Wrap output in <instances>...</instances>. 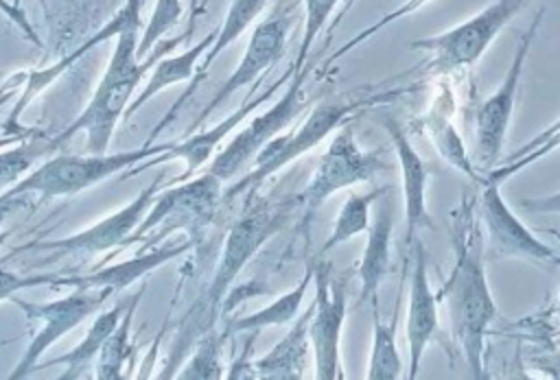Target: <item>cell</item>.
I'll return each instance as SVG.
<instances>
[{
	"label": "cell",
	"mask_w": 560,
	"mask_h": 380,
	"mask_svg": "<svg viewBox=\"0 0 560 380\" xmlns=\"http://www.w3.org/2000/svg\"><path fill=\"white\" fill-rule=\"evenodd\" d=\"M267 2H269V0H232V2H230L228 13H225V17H223V24L217 28V37H214L212 46L208 48V52H206L203 59L199 61L197 79H195V81L190 83V87L173 103V107L162 116V120L153 127V131H151L149 138L144 140L147 144H151L153 138L160 135V133L179 116L184 103L195 94V87H197L199 79L206 76V72H208V68L212 66V61H214L217 57H221V52H223L232 41H236V39L252 26V22L260 15V11L267 7Z\"/></svg>",
	"instance_id": "cell-21"
},
{
	"label": "cell",
	"mask_w": 560,
	"mask_h": 380,
	"mask_svg": "<svg viewBox=\"0 0 560 380\" xmlns=\"http://www.w3.org/2000/svg\"><path fill=\"white\" fill-rule=\"evenodd\" d=\"M221 183L223 181L208 170H203L195 179L171 183L166 190L155 194L149 212L127 236L122 247H131L138 242H144V247H153L175 229H184L192 242L201 240L203 231L214 221L217 210L223 201Z\"/></svg>",
	"instance_id": "cell-3"
},
{
	"label": "cell",
	"mask_w": 560,
	"mask_h": 380,
	"mask_svg": "<svg viewBox=\"0 0 560 380\" xmlns=\"http://www.w3.org/2000/svg\"><path fill=\"white\" fill-rule=\"evenodd\" d=\"M59 273H37V275H20L0 264V301H11L18 293L37 288V286H55Z\"/></svg>",
	"instance_id": "cell-35"
},
{
	"label": "cell",
	"mask_w": 560,
	"mask_h": 380,
	"mask_svg": "<svg viewBox=\"0 0 560 380\" xmlns=\"http://www.w3.org/2000/svg\"><path fill=\"white\" fill-rule=\"evenodd\" d=\"M254 194L256 192L249 194V201L245 203L243 212L232 223L223 240L221 260L210 280V286L206 290V299L199 312V317H203L199 323V332L212 325L217 317V308L221 306L223 297L228 295L238 273L254 258V253L282 227L287 218V203H273L269 199L254 197Z\"/></svg>",
	"instance_id": "cell-7"
},
{
	"label": "cell",
	"mask_w": 560,
	"mask_h": 380,
	"mask_svg": "<svg viewBox=\"0 0 560 380\" xmlns=\"http://www.w3.org/2000/svg\"><path fill=\"white\" fill-rule=\"evenodd\" d=\"M13 2H20V0H13ZM39 2H42V4H44V0H39Z\"/></svg>",
	"instance_id": "cell-48"
},
{
	"label": "cell",
	"mask_w": 560,
	"mask_h": 380,
	"mask_svg": "<svg viewBox=\"0 0 560 380\" xmlns=\"http://www.w3.org/2000/svg\"><path fill=\"white\" fill-rule=\"evenodd\" d=\"M291 76H293V72H291V68H289V70L284 72V76H280L269 90H265L262 94H258V96H254V98H252V94H249L247 100H245L238 109H234L230 116H225L223 120H219V122L212 124L210 129H201V131L188 135V138L182 140V142H173L168 151H164L162 155L153 157L151 162H140V164H136L133 168H129L127 175L142 173V170H147L149 166H155V164H164V162H173V159H184V164H186L184 173H182L175 181H171V183L190 179L199 168H203V166L210 162V157L214 155L217 146H219L252 111H256L260 105H265Z\"/></svg>",
	"instance_id": "cell-16"
},
{
	"label": "cell",
	"mask_w": 560,
	"mask_h": 380,
	"mask_svg": "<svg viewBox=\"0 0 560 380\" xmlns=\"http://www.w3.org/2000/svg\"><path fill=\"white\" fill-rule=\"evenodd\" d=\"M385 190L387 188H376V190H370V192H350L348 199L343 201L335 223H332V229H330L328 238L324 240V245L319 249V256H326L335 247L352 240L359 234H365L368 227H370L372 203L378 201V197L385 194Z\"/></svg>",
	"instance_id": "cell-30"
},
{
	"label": "cell",
	"mask_w": 560,
	"mask_h": 380,
	"mask_svg": "<svg viewBox=\"0 0 560 380\" xmlns=\"http://www.w3.org/2000/svg\"><path fill=\"white\" fill-rule=\"evenodd\" d=\"M387 100V94L383 96H372V98H361V100H350V103H319L311 109V114L293 129L287 133H278L271 138L260 153L254 159V168L228 186L223 190V201H232L238 194H252L258 190L262 181H267L271 175L315 149L319 142H324L332 131H337L341 124L350 120L354 111L361 107L374 105Z\"/></svg>",
	"instance_id": "cell-5"
},
{
	"label": "cell",
	"mask_w": 560,
	"mask_h": 380,
	"mask_svg": "<svg viewBox=\"0 0 560 380\" xmlns=\"http://www.w3.org/2000/svg\"><path fill=\"white\" fill-rule=\"evenodd\" d=\"M453 111H455V98H453V92L444 85L440 90V94L433 96L429 109L420 116V124H422L424 133L429 135V140L433 142L435 151L442 155V159L481 186L486 181V177L479 175V170L475 168L472 157L468 155V151L453 124Z\"/></svg>",
	"instance_id": "cell-22"
},
{
	"label": "cell",
	"mask_w": 560,
	"mask_h": 380,
	"mask_svg": "<svg viewBox=\"0 0 560 380\" xmlns=\"http://www.w3.org/2000/svg\"><path fill=\"white\" fill-rule=\"evenodd\" d=\"M313 317V301L302 314L291 321L289 332L258 360H254V376L262 380H300L304 378L306 356L311 349L308 323Z\"/></svg>",
	"instance_id": "cell-23"
},
{
	"label": "cell",
	"mask_w": 560,
	"mask_h": 380,
	"mask_svg": "<svg viewBox=\"0 0 560 380\" xmlns=\"http://www.w3.org/2000/svg\"><path fill=\"white\" fill-rule=\"evenodd\" d=\"M337 2L339 0H302V4H304V33H302L295 59L291 63L293 74H298L306 68L308 52H311L317 35L322 33V28L326 26L330 13L335 11Z\"/></svg>",
	"instance_id": "cell-33"
},
{
	"label": "cell",
	"mask_w": 560,
	"mask_h": 380,
	"mask_svg": "<svg viewBox=\"0 0 560 380\" xmlns=\"http://www.w3.org/2000/svg\"><path fill=\"white\" fill-rule=\"evenodd\" d=\"M20 92H22V85H13V87H9V90L0 96V109H2L11 98H15Z\"/></svg>",
	"instance_id": "cell-44"
},
{
	"label": "cell",
	"mask_w": 560,
	"mask_h": 380,
	"mask_svg": "<svg viewBox=\"0 0 560 380\" xmlns=\"http://www.w3.org/2000/svg\"><path fill=\"white\" fill-rule=\"evenodd\" d=\"M225 334L208 330L199 336L195 352L188 363L175 373L179 380H219L225 378V367L221 363V345Z\"/></svg>",
	"instance_id": "cell-32"
},
{
	"label": "cell",
	"mask_w": 560,
	"mask_h": 380,
	"mask_svg": "<svg viewBox=\"0 0 560 380\" xmlns=\"http://www.w3.org/2000/svg\"><path fill=\"white\" fill-rule=\"evenodd\" d=\"M518 205L529 214H558L560 216V190L545 197H532L521 199Z\"/></svg>",
	"instance_id": "cell-39"
},
{
	"label": "cell",
	"mask_w": 560,
	"mask_h": 380,
	"mask_svg": "<svg viewBox=\"0 0 560 380\" xmlns=\"http://www.w3.org/2000/svg\"><path fill=\"white\" fill-rule=\"evenodd\" d=\"M289 26H291V15L280 9L256 24L238 66L230 72V76L221 83V87L214 92L208 105L199 111L192 127H199L203 120H208L225 100H230V96L236 90L254 83L269 66H273L280 59L287 44Z\"/></svg>",
	"instance_id": "cell-15"
},
{
	"label": "cell",
	"mask_w": 560,
	"mask_h": 380,
	"mask_svg": "<svg viewBox=\"0 0 560 380\" xmlns=\"http://www.w3.org/2000/svg\"><path fill=\"white\" fill-rule=\"evenodd\" d=\"M190 35H179L171 41H162L151 50L147 59L138 57V39H140V24L127 26L118 37L116 46L112 50V57L107 61V68L92 92L88 105L81 109V114L70 120L63 131L57 135H50V144L57 151L61 144H66L72 135L79 131L85 133V151L88 153H107L109 142L114 138V131L118 122L125 118V109L131 103V96L138 92V85L149 72L155 61L173 50L179 41H184Z\"/></svg>",
	"instance_id": "cell-2"
},
{
	"label": "cell",
	"mask_w": 560,
	"mask_h": 380,
	"mask_svg": "<svg viewBox=\"0 0 560 380\" xmlns=\"http://www.w3.org/2000/svg\"><path fill=\"white\" fill-rule=\"evenodd\" d=\"M306 79V68L289 79V85L282 90V94L273 100L271 107H267L262 114L252 118L214 157L210 164L203 166V170L217 175L221 181H232L241 175V170L256 159L260 149L282 133L284 127L302 111V83Z\"/></svg>",
	"instance_id": "cell-11"
},
{
	"label": "cell",
	"mask_w": 560,
	"mask_h": 380,
	"mask_svg": "<svg viewBox=\"0 0 560 380\" xmlns=\"http://www.w3.org/2000/svg\"><path fill=\"white\" fill-rule=\"evenodd\" d=\"M37 131V129H35ZM35 131H31V133H22V135H13V133H0V149H4V146H11V144H15V142H20V140H24V138H28V135H33Z\"/></svg>",
	"instance_id": "cell-42"
},
{
	"label": "cell",
	"mask_w": 560,
	"mask_h": 380,
	"mask_svg": "<svg viewBox=\"0 0 560 380\" xmlns=\"http://www.w3.org/2000/svg\"><path fill=\"white\" fill-rule=\"evenodd\" d=\"M26 197L22 194H9V192H0V240H2V227L7 223V218L24 203Z\"/></svg>",
	"instance_id": "cell-41"
},
{
	"label": "cell",
	"mask_w": 560,
	"mask_h": 380,
	"mask_svg": "<svg viewBox=\"0 0 560 380\" xmlns=\"http://www.w3.org/2000/svg\"><path fill=\"white\" fill-rule=\"evenodd\" d=\"M313 275H315V264H308V269L304 271V275L300 277V282L289 288L287 293H282L280 297H276L271 304H267L265 308L252 312V314H245V317H238V319H232L225 328V336L228 334H258L260 330L265 328H273V325H287L291 323L298 314H300V308H302V301L306 297V290L308 286L313 284Z\"/></svg>",
	"instance_id": "cell-27"
},
{
	"label": "cell",
	"mask_w": 560,
	"mask_h": 380,
	"mask_svg": "<svg viewBox=\"0 0 560 380\" xmlns=\"http://www.w3.org/2000/svg\"><path fill=\"white\" fill-rule=\"evenodd\" d=\"M392 229H394V214L389 205H381L376 210L374 221L368 227L365 247L357 266L359 275V301L378 304V288L389 269V251H392Z\"/></svg>",
	"instance_id": "cell-24"
},
{
	"label": "cell",
	"mask_w": 560,
	"mask_h": 380,
	"mask_svg": "<svg viewBox=\"0 0 560 380\" xmlns=\"http://www.w3.org/2000/svg\"><path fill=\"white\" fill-rule=\"evenodd\" d=\"M383 129L389 135L394 146L398 166H400V181H402V199H405V249L409 253L413 240L422 229H435V223L427 210V164L420 153L409 142L402 124L394 116H383Z\"/></svg>",
	"instance_id": "cell-18"
},
{
	"label": "cell",
	"mask_w": 560,
	"mask_h": 380,
	"mask_svg": "<svg viewBox=\"0 0 560 380\" xmlns=\"http://www.w3.org/2000/svg\"><path fill=\"white\" fill-rule=\"evenodd\" d=\"M477 212L481 231L486 234L488 247L497 258H518L532 262L558 260L553 247L529 231V227L503 201L499 183L488 177L481 183Z\"/></svg>",
	"instance_id": "cell-14"
},
{
	"label": "cell",
	"mask_w": 560,
	"mask_h": 380,
	"mask_svg": "<svg viewBox=\"0 0 560 380\" xmlns=\"http://www.w3.org/2000/svg\"><path fill=\"white\" fill-rule=\"evenodd\" d=\"M199 11H201V4H199V0H190V31H192V24H195V17L199 15Z\"/></svg>",
	"instance_id": "cell-45"
},
{
	"label": "cell",
	"mask_w": 560,
	"mask_h": 380,
	"mask_svg": "<svg viewBox=\"0 0 560 380\" xmlns=\"http://www.w3.org/2000/svg\"><path fill=\"white\" fill-rule=\"evenodd\" d=\"M558 345V343H556ZM560 347V345H558ZM527 365L536 369L540 376H547L551 380H560V349H538L527 356Z\"/></svg>",
	"instance_id": "cell-38"
},
{
	"label": "cell",
	"mask_w": 560,
	"mask_h": 380,
	"mask_svg": "<svg viewBox=\"0 0 560 380\" xmlns=\"http://www.w3.org/2000/svg\"><path fill=\"white\" fill-rule=\"evenodd\" d=\"M411 260L409 275V304H407V345H409V380H416L420 373V363L427 345L438 334V295L431 290L427 273V251L420 238L413 240L407 258Z\"/></svg>",
	"instance_id": "cell-19"
},
{
	"label": "cell",
	"mask_w": 560,
	"mask_h": 380,
	"mask_svg": "<svg viewBox=\"0 0 560 380\" xmlns=\"http://www.w3.org/2000/svg\"><path fill=\"white\" fill-rule=\"evenodd\" d=\"M144 288L147 284H142L138 288L136 295H131L118 325L109 332V336L105 339L98 356H96V363H94V378L96 380H120V378H127L125 373V367L133 360L136 356V347L131 345V321H133V314L140 306V299L144 295Z\"/></svg>",
	"instance_id": "cell-28"
},
{
	"label": "cell",
	"mask_w": 560,
	"mask_h": 380,
	"mask_svg": "<svg viewBox=\"0 0 560 380\" xmlns=\"http://www.w3.org/2000/svg\"><path fill=\"white\" fill-rule=\"evenodd\" d=\"M542 17H545V7L536 11L529 26L521 33L518 44L514 48V57L503 74L501 85L475 111V157L481 168H492L501 157L505 133L516 105L518 85L525 72V61Z\"/></svg>",
	"instance_id": "cell-10"
},
{
	"label": "cell",
	"mask_w": 560,
	"mask_h": 380,
	"mask_svg": "<svg viewBox=\"0 0 560 380\" xmlns=\"http://www.w3.org/2000/svg\"><path fill=\"white\" fill-rule=\"evenodd\" d=\"M529 2L532 0H492L479 13L453 28L433 37L413 39L411 48L424 55L420 68L424 74L448 76L475 66L508 22Z\"/></svg>",
	"instance_id": "cell-6"
},
{
	"label": "cell",
	"mask_w": 560,
	"mask_h": 380,
	"mask_svg": "<svg viewBox=\"0 0 560 380\" xmlns=\"http://www.w3.org/2000/svg\"><path fill=\"white\" fill-rule=\"evenodd\" d=\"M112 295L109 288H70L68 295L52 301H26L15 295L11 301L24 312L31 336L15 367L9 371V380L31 376L42 356L88 317L96 314Z\"/></svg>",
	"instance_id": "cell-9"
},
{
	"label": "cell",
	"mask_w": 560,
	"mask_h": 380,
	"mask_svg": "<svg viewBox=\"0 0 560 380\" xmlns=\"http://www.w3.org/2000/svg\"><path fill=\"white\" fill-rule=\"evenodd\" d=\"M556 343H558V345H560V336H556Z\"/></svg>",
	"instance_id": "cell-46"
},
{
	"label": "cell",
	"mask_w": 560,
	"mask_h": 380,
	"mask_svg": "<svg viewBox=\"0 0 560 380\" xmlns=\"http://www.w3.org/2000/svg\"><path fill=\"white\" fill-rule=\"evenodd\" d=\"M553 334H556V336H560V330H556V332H553Z\"/></svg>",
	"instance_id": "cell-47"
},
{
	"label": "cell",
	"mask_w": 560,
	"mask_h": 380,
	"mask_svg": "<svg viewBox=\"0 0 560 380\" xmlns=\"http://www.w3.org/2000/svg\"><path fill=\"white\" fill-rule=\"evenodd\" d=\"M173 142L162 144H142L138 149L116 151V153H88V155H57L46 159L42 166L26 173L15 186H11L9 194H37L42 199L72 197L79 194L116 173H127L136 164L144 159H153L171 149Z\"/></svg>",
	"instance_id": "cell-4"
},
{
	"label": "cell",
	"mask_w": 560,
	"mask_h": 380,
	"mask_svg": "<svg viewBox=\"0 0 560 380\" xmlns=\"http://www.w3.org/2000/svg\"><path fill=\"white\" fill-rule=\"evenodd\" d=\"M527 325H532L534 330H545V328H549V325H553V332L560 330V293H558L556 301L542 312V319L534 317V319L527 321Z\"/></svg>",
	"instance_id": "cell-40"
},
{
	"label": "cell",
	"mask_w": 560,
	"mask_h": 380,
	"mask_svg": "<svg viewBox=\"0 0 560 380\" xmlns=\"http://www.w3.org/2000/svg\"><path fill=\"white\" fill-rule=\"evenodd\" d=\"M400 299L394 306L389 321L381 319L378 304H372V349L368 360V380H398L402 376V360L396 347V325H398Z\"/></svg>",
	"instance_id": "cell-29"
},
{
	"label": "cell",
	"mask_w": 560,
	"mask_h": 380,
	"mask_svg": "<svg viewBox=\"0 0 560 380\" xmlns=\"http://www.w3.org/2000/svg\"><path fill=\"white\" fill-rule=\"evenodd\" d=\"M26 74H28V72H18V74H13L7 85H0V96H2L9 87H13V85H24V83H26Z\"/></svg>",
	"instance_id": "cell-43"
},
{
	"label": "cell",
	"mask_w": 560,
	"mask_h": 380,
	"mask_svg": "<svg viewBox=\"0 0 560 380\" xmlns=\"http://www.w3.org/2000/svg\"><path fill=\"white\" fill-rule=\"evenodd\" d=\"M158 186H160V179H155L153 183L142 188L127 205H122L120 210L112 212L109 216L101 218L98 223H94L81 231H74L63 238L22 245L13 251V256L26 253V251H33V253L44 251V253H50V258H92V256L109 251L114 247H122L127 236L138 227V223L149 212V207L158 194Z\"/></svg>",
	"instance_id": "cell-13"
},
{
	"label": "cell",
	"mask_w": 560,
	"mask_h": 380,
	"mask_svg": "<svg viewBox=\"0 0 560 380\" xmlns=\"http://www.w3.org/2000/svg\"><path fill=\"white\" fill-rule=\"evenodd\" d=\"M0 13L35 46H44V41L39 39L35 26L31 24L26 11L20 7V2H9V0H0Z\"/></svg>",
	"instance_id": "cell-37"
},
{
	"label": "cell",
	"mask_w": 560,
	"mask_h": 380,
	"mask_svg": "<svg viewBox=\"0 0 560 380\" xmlns=\"http://www.w3.org/2000/svg\"><path fill=\"white\" fill-rule=\"evenodd\" d=\"M214 37H217V31H210L203 39H199L197 44L188 46L186 50H182L177 55H171V57H160L155 61V66L151 68V76H149L147 85L142 90H138L136 98H131L129 107L125 109V118L122 120H129L144 103H149L162 90H166V87H171L175 83H182V81H190L192 76H197L199 61L203 59V55L212 46Z\"/></svg>",
	"instance_id": "cell-25"
},
{
	"label": "cell",
	"mask_w": 560,
	"mask_h": 380,
	"mask_svg": "<svg viewBox=\"0 0 560 380\" xmlns=\"http://www.w3.org/2000/svg\"><path fill=\"white\" fill-rule=\"evenodd\" d=\"M140 11H142V0H127V2L116 11V15H114L107 24H103V26L96 31V35H92L90 39H85L77 50H72L70 55L61 57L59 61H55V63L48 66V68L28 72V74H26V83L22 85V92L18 94V100H15V105H13V109H11V114H9V118H7V122H4V127H2L0 133H13V135L31 133L33 127H26V124L22 127V122H20V118H22L26 105H28L39 92H44L55 79H59V76H61L74 61H79L85 52H90L92 48L101 46L103 41H107V39H112V37H118L127 26L140 24Z\"/></svg>",
	"instance_id": "cell-17"
},
{
	"label": "cell",
	"mask_w": 560,
	"mask_h": 380,
	"mask_svg": "<svg viewBox=\"0 0 560 380\" xmlns=\"http://www.w3.org/2000/svg\"><path fill=\"white\" fill-rule=\"evenodd\" d=\"M184 13L182 0H155L153 11L149 15V22L138 39V57L147 59L155 44L179 22Z\"/></svg>",
	"instance_id": "cell-34"
},
{
	"label": "cell",
	"mask_w": 560,
	"mask_h": 380,
	"mask_svg": "<svg viewBox=\"0 0 560 380\" xmlns=\"http://www.w3.org/2000/svg\"><path fill=\"white\" fill-rule=\"evenodd\" d=\"M52 151L50 138L37 135V131L11 146L0 149V192L15 186L37 159L48 157Z\"/></svg>",
	"instance_id": "cell-31"
},
{
	"label": "cell",
	"mask_w": 560,
	"mask_h": 380,
	"mask_svg": "<svg viewBox=\"0 0 560 380\" xmlns=\"http://www.w3.org/2000/svg\"><path fill=\"white\" fill-rule=\"evenodd\" d=\"M392 170L389 162L383 159L381 151H363L354 138V127L348 120L337 129L328 149L319 157L308 183L298 194L302 205L300 227L308 231L315 212L339 190L352 188L357 183L372 181L376 175Z\"/></svg>",
	"instance_id": "cell-8"
},
{
	"label": "cell",
	"mask_w": 560,
	"mask_h": 380,
	"mask_svg": "<svg viewBox=\"0 0 560 380\" xmlns=\"http://www.w3.org/2000/svg\"><path fill=\"white\" fill-rule=\"evenodd\" d=\"M131 297L122 299V301H116L112 304L107 310H98L94 321L90 323L83 341L72 347L70 352L57 356V358H50L46 360L44 365L39 363L37 367H50V365H66V371L59 376V380H74V378H81L85 373V369H90L94 363H96V356L105 343V339L109 336V332L118 325L127 304H129Z\"/></svg>",
	"instance_id": "cell-26"
},
{
	"label": "cell",
	"mask_w": 560,
	"mask_h": 380,
	"mask_svg": "<svg viewBox=\"0 0 560 380\" xmlns=\"http://www.w3.org/2000/svg\"><path fill=\"white\" fill-rule=\"evenodd\" d=\"M315 297L313 317L308 323L311 354L317 380H339L341 371V330L346 321V282L332 277V262H315Z\"/></svg>",
	"instance_id": "cell-12"
},
{
	"label": "cell",
	"mask_w": 560,
	"mask_h": 380,
	"mask_svg": "<svg viewBox=\"0 0 560 380\" xmlns=\"http://www.w3.org/2000/svg\"><path fill=\"white\" fill-rule=\"evenodd\" d=\"M558 262H560V260H558Z\"/></svg>",
	"instance_id": "cell-49"
},
{
	"label": "cell",
	"mask_w": 560,
	"mask_h": 380,
	"mask_svg": "<svg viewBox=\"0 0 560 380\" xmlns=\"http://www.w3.org/2000/svg\"><path fill=\"white\" fill-rule=\"evenodd\" d=\"M556 149H560V129H558L556 133H551V135H549L538 149H534L532 153H527V155H523V157H518V159H514V162H508V164H501V166L492 168L486 177L492 179V181H497V183H501V181H505L508 177H512L514 173H518V170L532 166L534 162H538L540 157L549 155V153L556 151Z\"/></svg>",
	"instance_id": "cell-36"
},
{
	"label": "cell",
	"mask_w": 560,
	"mask_h": 380,
	"mask_svg": "<svg viewBox=\"0 0 560 380\" xmlns=\"http://www.w3.org/2000/svg\"><path fill=\"white\" fill-rule=\"evenodd\" d=\"M195 242L184 236L175 242H162L153 249H144L136 253L129 260H122L118 264H109L90 273H79V275H57V282L52 288H109L114 295L129 288L133 282L142 280L151 271L160 269L162 264L184 256Z\"/></svg>",
	"instance_id": "cell-20"
},
{
	"label": "cell",
	"mask_w": 560,
	"mask_h": 380,
	"mask_svg": "<svg viewBox=\"0 0 560 380\" xmlns=\"http://www.w3.org/2000/svg\"><path fill=\"white\" fill-rule=\"evenodd\" d=\"M451 240L455 251L453 269L438 299L446 304L451 339L466 360L470 376L486 378V341L497 317V304L486 275V247L477 199L470 194H464L451 212Z\"/></svg>",
	"instance_id": "cell-1"
}]
</instances>
